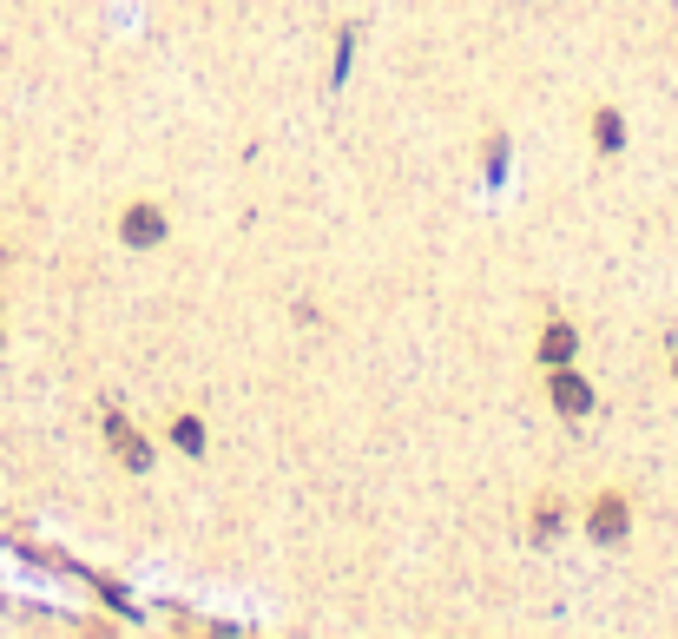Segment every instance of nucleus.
<instances>
[{
  "mask_svg": "<svg viewBox=\"0 0 678 639\" xmlns=\"http://www.w3.org/2000/svg\"><path fill=\"white\" fill-rule=\"evenodd\" d=\"M626 528H632V501L619 495V488L593 495V508H586V534H593L600 547H613V541H626Z\"/></svg>",
  "mask_w": 678,
  "mask_h": 639,
  "instance_id": "nucleus-1",
  "label": "nucleus"
},
{
  "mask_svg": "<svg viewBox=\"0 0 678 639\" xmlns=\"http://www.w3.org/2000/svg\"><path fill=\"white\" fill-rule=\"evenodd\" d=\"M119 238H126L132 251H152V244H165V211H158V205H126V218H119Z\"/></svg>",
  "mask_w": 678,
  "mask_h": 639,
  "instance_id": "nucleus-2",
  "label": "nucleus"
},
{
  "mask_svg": "<svg viewBox=\"0 0 678 639\" xmlns=\"http://www.w3.org/2000/svg\"><path fill=\"white\" fill-rule=\"evenodd\" d=\"M547 396H553V409H560V416H586V409H593V383H586V376H573L567 363L553 369Z\"/></svg>",
  "mask_w": 678,
  "mask_h": 639,
  "instance_id": "nucleus-3",
  "label": "nucleus"
},
{
  "mask_svg": "<svg viewBox=\"0 0 678 639\" xmlns=\"http://www.w3.org/2000/svg\"><path fill=\"white\" fill-rule=\"evenodd\" d=\"M567 534V501L560 495H534V521H527V541L534 547H553Z\"/></svg>",
  "mask_w": 678,
  "mask_h": 639,
  "instance_id": "nucleus-4",
  "label": "nucleus"
},
{
  "mask_svg": "<svg viewBox=\"0 0 678 639\" xmlns=\"http://www.w3.org/2000/svg\"><path fill=\"white\" fill-rule=\"evenodd\" d=\"M573 350H580V330H573V323H547V330H540V363L547 369L573 363Z\"/></svg>",
  "mask_w": 678,
  "mask_h": 639,
  "instance_id": "nucleus-5",
  "label": "nucleus"
},
{
  "mask_svg": "<svg viewBox=\"0 0 678 639\" xmlns=\"http://www.w3.org/2000/svg\"><path fill=\"white\" fill-rule=\"evenodd\" d=\"M593 145H600V152H619V145H626V119H619L613 106L593 112Z\"/></svg>",
  "mask_w": 678,
  "mask_h": 639,
  "instance_id": "nucleus-6",
  "label": "nucleus"
},
{
  "mask_svg": "<svg viewBox=\"0 0 678 639\" xmlns=\"http://www.w3.org/2000/svg\"><path fill=\"white\" fill-rule=\"evenodd\" d=\"M106 429H112V442H119V455H126V468H145V462H152V448H145V442H139V435H132L119 416H112Z\"/></svg>",
  "mask_w": 678,
  "mask_h": 639,
  "instance_id": "nucleus-7",
  "label": "nucleus"
},
{
  "mask_svg": "<svg viewBox=\"0 0 678 639\" xmlns=\"http://www.w3.org/2000/svg\"><path fill=\"white\" fill-rule=\"evenodd\" d=\"M172 442L185 448V455H198V448H205V422H198V416H178L172 422Z\"/></svg>",
  "mask_w": 678,
  "mask_h": 639,
  "instance_id": "nucleus-8",
  "label": "nucleus"
}]
</instances>
